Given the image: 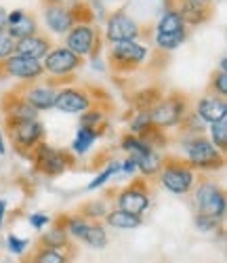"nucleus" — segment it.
Instances as JSON below:
<instances>
[{"label": "nucleus", "mask_w": 227, "mask_h": 263, "mask_svg": "<svg viewBox=\"0 0 227 263\" xmlns=\"http://www.w3.org/2000/svg\"><path fill=\"white\" fill-rule=\"evenodd\" d=\"M196 204L202 211L200 215H209L213 219L225 215V198L215 185H202L196 194Z\"/></svg>", "instance_id": "1"}, {"label": "nucleus", "mask_w": 227, "mask_h": 263, "mask_svg": "<svg viewBox=\"0 0 227 263\" xmlns=\"http://www.w3.org/2000/svg\"><path fill=\"white\" fill-rule=\"evenodd\" d=\"M124 149L130 152L135 164H137L143 173L152 175V173H156L158 168H160V158H158L154 152H152V147L145 145L143 141H137V139H130L128 137V139H124Z\"/></svg>", "instance_id": "2"}, {"label": "nucleus", "mask_w": 227, "mask_h": 263, "mask_svg": "<svg viewBox=\"0 0 227 263\" xmlns=\"http://www.w3.org/2000/svg\"><path fill=\"white\" fill-rule=\"evenodd\" d=\"M107 36L113 42H124V40H133L137 36V24L133 19H128L126 15L118 13L109 19L107 24Z\"/></svg>", "instance_id": "3"}, {"label": "nucleus", "mask_w": 227, "mask_h": 263, "mask_svg": "<svg viewBox=\"0 0 227 263\" xmlns=\"http://www.w3.org/2000/svg\"><path fill=\"white\" fill-rule=\"evenodd\" d=\"M78 65V55H74L70 49H57L49 53V57L44 59V68L53 74H67Z\"/></svg>", "instance_id": "4"}, {"label": "nucleus", "mask_w": 227, "mask_h": 263, "mask_svg": "<svg viewBox=\"0 0 227 263\" xmlns=\"http://www.w3.org/2000/svg\"><path fill=\"white\" fill-rule=\"evenodd\" d=\"M7 70H9V74H13L17 78H36L42 72V65H40L38 59L24 57V55H15V57H9Z\"/></svg>", "instance_id": "5"}, {"label": "nucleus", "mask_w": 227, "mask_h": 263, "mask_svg": "<svg viewBox=\"0 0 227 263\" xmlns=\"http://www.w3.org/2000/svg\"><path fill=\"white\" fill-rule=\"evenodd\" d=\"M162 183L175 194H185L194 183V175L187 168H166L162 175Z\"/></svg>", "instance_id": "6"}, {"label": "nucleus", "mask_w": 227, "mask_h": 263, "mask_svg": "<svg viewBox=\"0 0 227 263\" xmlns=\"http://www.w3.org/2000/svg\"><path fill=\"white\" fill-rule=\"evenodd\" d=\"M181 112H183V103L171 99V101H164V103L158 105L149 114V120L160 124V126H168V124H175L179 120Z\"/></svg>", "instance_id": "7"}, {"label": "nucleus", "mask_w": 227, "mask_h": 263, "mask_svg": "<svg viewBox=\"0 0 227 263\" xmlns=\"http://www.w3.org/2000/svg\"><path fill=\"white\" fill-rule=\"evenodd\" d=\"M93 30L82 26V28H76L70 36H67V49H70L74 55H88L90 49H93Z\"/></svg>", "instance_id": "8"}, {"label": "nucleus", "mask_w": 227, "mask_h": 263, "mask_svg": "<svg viewBox=\"0 0 227 263\" xmlns=\"http://www.w3.org/2000/svg\"><path fill=\"white\" fill-rule=\"evenodd\" d=\"M55 105L65 114H78L88 107V99L78 91H61L55 99Z\"/></svg>", "instance_id": "9"}, {"label": "nucleus", "mask_w": 227, "mask_h": 263, "mask_svg": "<svg viewBox=\"0 0 227 263\" xmlns=\"http://www.w3.org/2000/svg\"><path fill=\"white\" fill-rule=\"evenodd\" d=\"M187 156L194 164H213L219 162V154H217V147L209 141H194L187 147Z\"/></svg>", "instance_id": "10"}, {"label": "nucleus", "mask_w": 227, "mask_h": 263, "mask_svg": "<svg viewBox=\"0 0 227 263\" xmlns=\"http://www.w3.org/2000/svg\"><path fill=\"white\" fill-rule=\"evenodd\" d=\"M198 112L204 120L209 122H219V120H225L227 118V105L223 99H217V97H206L202 99L200 105H198Z\"/></svg>", "instance_id": "11"}, {"label": "nucleus", "mask_w": 227, "mask_h": 263, "mask_svg": "<svg viewBox=\"0 0 227 263\" xmlns=\"http://www.w3.org/2000/svg\"><path fill=\"white\" fill-rule=\"evenodd\" d=\"M42 135V124L34 120H17L15 124V137L21 145H32L40 139Z\"/></svg>", "instance_id": "12"}, {"label": "nucleus", "mask_w": 227, "mask_h": 263, "mask_svg": "<svg viewBox=\"0 0 227 263\" xmlns=\"http://www.w3.org/2000/svg\"><path fill=\"white\" fill-rule=\"evenodd\" d=\"M149 200L143 192H137V190H128L120 196V209L124 213H130V215H141L145 209H147Z\"/></svg>", "instance_id": "13"}, {"label": "nucleus", "mask_w": 227, "mask_h": 263, "mask_svg": "<svg viewBox=\"0 0 227 263\" xmlns=\"http://www.w3.org/2000/svg\"><path fill=\"white\" fill-rule=\"evenodd\" d=\"M113 57L120 61H135L139 63L145 59V49L141 45H137L135 40H124V42H116L113 45Z\"/></svg>", "instance_id": "14"}, {"label": "nucleus", "mask_w": 227, "mask_h": 263, "mask_svg": "<svg viewBox=\"0 0 227 263\" xmlns=\"http://www.w3.org/2000/svg\"><path fill=\"white\" fill-rule=\"evenodd\" d=\"M15 49H17V55L40 59L42 55H47V42L42 38H36V36H28V38H21L15 45Z\"/></svg>", "instance_id": "15"}, {"label": "nucleus", "mask_w": 227, "mask_h": 263, "mask_svg": "<svg viewBox=\"0 0 227 263\" xmlns=\"http://www.w3.org/2000/svg\"><path fill=\"white\" fill-rule=\"evenodd\" d=\"M38 162H40V168L49 175H57L65 168V158L59 154V152L51 149V147H42L40 149V156H38Z\"/></svg>", "instance_id": "16"}, {"label": "nucleus", "mask_w": 227, "mask_h": 263, "mask_svg": "<svg viewBox=\"0 0 227 263\" xmlns=\"http://www.w3.org/2000/svg\"><path fill=\"white\" fill-rule=\"evenodd\" d=\"M47 24L55 30V32H67L72 26V15L67 13L65 9H59V7H53L47 11Z\"/></svg>", "instance_id": "17"}, {"label": "nucleus", "mask_w": 227, "mask_h": 263, "mask_svg": "<svg viewBox=\"0 0 227 263\" xmlns=\"http://www.w3.org/2000/svg\"><path fill=\"white\" fill-rule=\"evenodd\" d=\"M55 99H57V93L51 89H34L28 95V103L34 109H49L55 105Z\"/></svg>", "instance_id": "18"}, {"label": "nucleus", "mask_w": 227, "mask_h": 263, "mask_svg": "<svg viewBox=\"0 0 227 263\" xmlns=\"http://www.w3.org/2000/svg\"><path fill=\"white\" fill-rule=\"evenodd\" d=\"M109 226L118 228V230H133V228H139L141 226V219L137 215H130V213H124V211H116L107 217Z\"/></svg>", "instance_id": "19"}, {"label": "nucleus", "mask_w": 227, "mask_h": 263, "mask_svg": "<svg viewBox=\"0 0 227 263\" xmlns=\"http://www.w3.org/2000/svg\"><path fill=\"white\" fill-rule=\"evenodd\" d=\"M183 32V19L179 13H166L162 21L158 24V34H177Z\"/></svg>", "instance_id": "20"}, {"label": "nucleus", "mask_w": 227, "mask_h": 263, "mask_svg": "<svg viewBox=\"0 0 227 263\" xmlns=\"http://www.w3.org/2000/svg\"><path fill=\"white\" fill-rule=\"evenodd\" d=\"M32 32H34V21L32 19H28L26 15H21L17 21H13L11 24V36H15V38H28V36H32Z\"/></svg>", "instance_id": "21"}, {"label": "nucleus", "mask_w": 227, "mask_h": 263, "mask_svg": "<svg viewBox=\"0 0 227 263\" xmlns=\"http://www.w3.org/2000/svg\"><path fill=\"white\" fill-rule=\"evenodd\" d=\"M82 240H84L86 245L95 247V249H103V247L107 245V236H105V232H103L101 228H93V226H88V230H86V234H84Z\"/></svg>", "instance_id": "22"}, {"label": "nucleus", "mask_w": 227, "mask_h": 263, "mask_svg": "<svg viewBox=\"0 0 227 263\" xmlns=\"http://www.w3.org/2000/svg\"><path fill=\"white\" fill-rule=\"evenodd\" d=\"M95 137H97L95 130H90V128H80V133H78V137H76V141H74V149L80 152V154H84V152H86L90 145H93Z\"/></svg>", "instance_id": "23"}, {"label": "nucleus", "mask_w": 227, "mask_h": 263, "mask_svg": "<svg viewBox=\"0 0 227 263\" xmlns=\"http://www.w3.org/2000/svg\"><path fill=\"white\" fill-rule=\"evenodd\" d=\"M185 38V32H177V34H158L156 40H158V45H160L162 49H175L179 47L181 42H183Z\"/></svg>", "instance_id": "24"}, {"label": "nucleus", "mask_w": 227, "mask_h": 263, "mask_svg": "<svg viewBox=\"0 0 227 263\" xmlns=\"http://www.w3.org/2000/svg\"><path fill=\"white\" fill-rule=\"evenodd\" d=\"M213 141L219 147H225L227 145V122L225 120L213 122Z\"/></svg>", "instance_id": "25"}, {"label": "nucleus", "mask_w": 227, "mask_h": 263, "mask_svg": "<svg viewBox=\"0 0 227 263\" xmlns=\"http://www.w3.org/2000/svg\"><path fill=\"white\" fill-rule=\"evenodd\" d=\"M13 49H15L13 36H11V34H7V32H3V30H0V59L9 57V55L13 53Z\"/></svg>", "instance_id": "26"}, {"label": "nucleus", "mask_w": 227, "mask_h": 263, "mask_svg": "<svg viewBox=\"0 0 227 263\" xmlns=\"http://www.w3.org/2000/svg\"><path fill=\"white\" fill-rule=\"evenodd\" d=\"M200 11H202V3L200 0H190V3L183 7V17L190 21H198L200 19ZM181 17V19H183Z\"/></svg>", "instance_id": "27"}, {"label": "nucleus", "mask_w": 227, "mask_h": 263, "mask_svg": "<svg viewBox=\"0 0 227 263\" xmlns=\"http://www.w3.org/2000/svg\"><path fill=\"white\" fill-rule=\"evenodd\" d=\"M63 261H65L63 255H59L57 251H44L36 259V263H63Z\"/></svg>", "instance_id": "28"}, {"label": "nucleus", "mask_w": 227, "mask_h": 263, "mask_svg": "<svg viewBox=\"0 0 227 263\" xmlns=\"http://www.w3.org/2000/svg\"><path fill=\"white\" fill-rule=\"evenodd\" d=\"M196 223H198V228H200L202 232H209V230H215L217 219H213V217H209V215H200V217L196 219Z\"/></svg>", "instance_id": "29"}, {"label": "nucleus", "mask_w": 227, "mask_h": 263, "mask_svg": "<svg viewBox=\"0 0 227 263\" xmlns=\"http://www.w3.org/2000/svg\"><path fill=\"white\" fill-rule=\"evenodd\" d=\"M113 173H116V166H109V168H105L101 175H99V177L95 179V181H90V185H88V190H95V187H99V185H103L109 177H111V175Z\"/></svg>", "instance_id": "30"}, {"label": "nucleus", "mask_w": 227, "mask_h": 263, "mask_svg": "<svg viewBox=\"0 0 227 263\" xmlns=\"http://www.w3.org/2000/svg\"><path fill=\"white\" fill-rule=\"evenodd\" d=\"M86 230H88V223L80 221V219H76V221H72V223H70V232H72L74 236H78V238H84Z\"/></svg>", "instance_id": "31"}, {"label": "nucleus", "mask_w": 227, "mask_h": 263, "mask_svg": "<svg viewBox=\"0 0 227 263\" xmlns=\"http://www.w3.org/2000/svg\"><path fill=\"white\" fill-rule=\"evenodd\" d=\"M28 247V242L26 240H19V238H15V236H11L9 238V249H11V253H24V249Z\"/></svg>", "instance_id": "32"}, {"label": "nucleus", "mask_w": 227, "mask_h": 263, "mask_svg": "<svg viewBox=\"0 0 227 263\" xmlns=\"http://www.w3.org/2000/svg\"><path fill=\"white\" fill-rule=\"evenodd\" d=\"M30 221H32V226H36V228L40 230L44 223H49V217H47V215H32Z\"/></svg>", "instance_id": "33"}, {"label": "nucleus", "mask_w": 227, "mask_h": 263, "mask_svg": "<svg viewBox=\"0 0 227 263\" xmlns=\"http://www.w3.org/2000/svg\"><path fill=\"white\" fill-rule=\"evenodd\" d=\"M217 86H219V93L221 95H227V74L221 72L219 78H217Z\"/></svg>", "instance_id": "34"}, {"label": "nucleus", "mask_w": 227, "mask_h": 263, "mask_svg": "<svg viewBox=\"0 0 227 263\" xmlns=\"http://www.w3.org/2000/svg\"><path fill=\"white\" fill-rule=\"evenodd\" d=\"M147 122H149V114H141L137 120L133 122V130H141V128H143Z\"/></svg>", "instance_id": "35"}, {"label": "nucleus", "mask_w": 227, "mask_h": 263, "mask_svg": "<svg viewBox=\"0 0 227 263\" xmlns=\"http://www.w3.org/2000/svg\"><path fill=\"white\" fill-rule=\"evenodd\" d=\"M47 240H49V242H53V245L57 247V245H61V242H63V236H61V234H53V236H49Z\"/></svg>", "instance_id": "36"}, {"label": "nucleus", "mask_w": 227, "mask_h": 263, "mask_svg": "<svg viewBox=\"0 0 227 263\" xmlns=\"http://www.w3.org/2000/svg\"><path fill=\"white\" fill-rule=\"evenodd\" d=\"M135 168H137V164H135V160H133V158H130V160H126L124 171H126V173H130V171H135Z\"/></svg>", "instance_id": "37"}, {"label": "nucleus", "mask_w": 227, "mask_h": 263, "mask_svg": "<svg viewBox=\"0 0 227 263\" xmlns=\"http://www.w3.org/2000/svg\"><path fill=\"white\" fill-rule=\"evenodd\" d=\"M99 118H101L99 114H93V116H86V118H84V122L88 124V122H95V120H99Z\"/></svg>", "instance_id": "38"}, {"label": "nucleus", "mask_w": 227, "mask_h": 263, "mask_svg": "<svg viewBox=\"0 0 227 263\" xmlns=\"http://www.w3.org/2000/svg\"><path fill=\"white\" fill-rule=\"evenodd\" d=\"M5 21H7V15H5V11H3V9H0V28L5 26Z\"/></svg>", "instance_id": "39"}, {"label": "nucleus", "mask_w": 227, "mask_h": 263, "mask_svg": "<svg viewBox=\"0 0 227 263\" xmlns=\"http://www.w3.org/2000/svg\"><path fill=\"white\" fill-rule=\"evenodd\" d=\"M3 215H5V202L0 200V223H3Z\"/></svg>", "instance_id": "40"}, {"label": "nucleus", "mask_w": 227, "mask_h": 263, "mask_svg": "<svg viewBox=\"0 0 227 263\" xmlns=\"http://www.w3.org/2000/svg\"><path fill=\"white\" fill-rule=\"evenodd\" d=\"M0 154H5V143H3V135H0Z\"/></svg>", "instance_id": "41"}]
</instances>
